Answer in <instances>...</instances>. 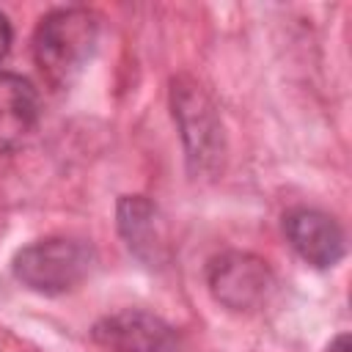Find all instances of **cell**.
<instances>
[{
  "instance_id": "cell-1",
  "label": "cell",
  "mask_w": 352,
  "mask_h": 352,
  "mask_svg": "<svg viewBox=\"0 0 352 352\" xmlns=\"http://www.w3.org/2000/svg\"><path fill=\"white\" fill-rule=\"evenodd\" d=\"M99 36V19L88 8H58L47 14L33 33V58L41 74L69 88L94 55Z\"/></svg>"
},
{
  "instance_id": "cell-2",
  "label": "cell",
  "mask_w": 352,
  "mask_h": 352,
  "mask_svg": "<svg viewBox=\"0 0 352 352\" xmlns=\"http://www.w3.org/2000/svg\"><path fill=\"white\" fill-rule=\"evenodd\" d=\"M94 253L85 242L50 236L22 248L14 258V275L38 294H63L85 280Z\"/></svg>"
},
{
  "instance_id": "cell-3",
  "label": "cell",
  "mask_w": 352,
  "mask_h": 352,
  "mask_svg": "<svg viewBox=\"0 0 352 352\" xmlns=\"http://www.w3.org/2000/svg\"><path fill=\"white\" fill-rule=\"evenodd\" d=\"M91 338L107 352H182V336L176 327L138 308L102 316L94 324Z\"/></svg>"
},
{
  "instance_id": "cell-4",
  "label": "cell",
  "mask_w": 352,
  "mask_h": 352,
  "mask_svg": "<svg viewBox=\"0 0 352 352\" xmlns=\"http://www.w3.org/2000/svg\"><path fill=\"white\" fill-rule=\"evenodd\" d=\"M209 289L214 300L231 311H253L267 302L275 280L267 267L253 253H223L209 264Z\"/></svg>"
},
{
  "instance_id": "cell-5",
  "label": "cell",
  "mask_w": 352,
  "mask_h": 352,
  "mask_svg": "<svg viewBox=\"0 0 352 352\" xmlns=\"http://www.w3.org/2000/svg\"><path fill=\"white\" fill-rule=\"evenodd\" d=\"M173 116H179L192 170H206L212 162H217V157H223L220 124L201 85L184 77L173 80Z\"/></svg>"
},
{
  "instance_id": "cell-6",
  "label": "cell",
  "mask_w": 352,
  "mask_h": 352,
  "mask_svg": "<svg viewBox=\"0 0 352 352\" xmlns=\"http://www.w3.org/2000/svg\"><path fill=\"white\" fill-rule=\"evenodd\" d=\"M283 231L292 248L314 267H336L344 258V231L330 214L319 209H292L283 217Z\"/></svg>"
},
{
  "instance_id": "cell-7",
  "label": "cell",
  "mask_w": 352,
  "mask_h": 352,
  "mask_svg": "<svg viewBox=\"0 0 352 352\" xmlns=\"http://www.w3.org/2000/svg\"><path fill=\"white\" fill-rule=\"evenodd\" d=\"M38 124V96L33 85L11 72H0V154L22 146Z\"/></svg>"
},
{
  "instance_id": "cell-8",
  "label": "cell",
  "mask_w": 352,
  "mask_h": 352,
  "mask_svg": "<svg viewBox=\"0 0 352 352\" xmlns=\"http://www.w3.org/2000/svg\"><path fill=\"white\" fill-rule=\"evenodd\" d=\"M118 228L140 258L157 261L165 250V228L157 217V209L143 195H126L118 204Z\"/></svg>"
},
{
  "instance_id": "cell-9",
  "label": "cell",
  "mask_w": 352,
  "mask_h": 352,
  "mask_svg": "<svg viewBox=\"0 0 352 352\" xmlns=\"http://www.w3.org/2000/svg\"><path fill=\"white\" fill-rule=\"evenodd\" d=\"M8 44H11V28H8V19L0 14V58L6 55Z\"/></svg>"
},
{
  "instance_id": "cell-10",
  "label": "cell",
  "mask_w": 352,
  "mask_h": 352,
  "mask_svg": "<svg viewBox=\"0 0 352 352\" xmlns=\"http://www.w3.org/2000/svg\"><path fill=\"white\" fill-rule=\"evenodd\" d=\"M352 349V344H349V336L346 333H341L330 346H327V352H349Z\"/></svg>"
}]
</instances>
